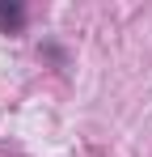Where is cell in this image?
Instances as JSON below:
<instances>
[{
	"mask_svg": "<svg viewBox=\"0 0 152 157\" xmlns=\"http://www.w3.org/2000/svg\"><path fill=\"white\" fill-rule=\"evenodd\" d=\"M21 26H25V4H17V0H0V30H4V34H17Z\"/></svg>",
	"mask_w": 152,
	"mask_h": 157,
	"instance_id": "1",
	"label": "cell"
}]
</instances>
